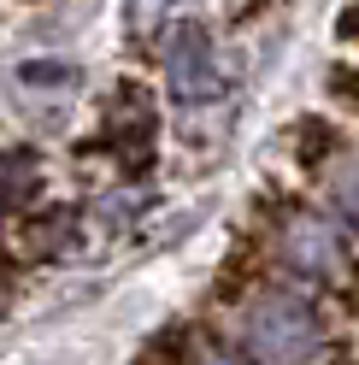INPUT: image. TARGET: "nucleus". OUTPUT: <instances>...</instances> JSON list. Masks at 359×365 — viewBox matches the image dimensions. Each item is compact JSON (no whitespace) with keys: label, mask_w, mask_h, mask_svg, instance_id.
<instances>
[{"label":"nucleus","mask_w":359,"mask_h":365,"mask_svg":"<svg viewBox=\"0 0 359 365\" xmlns=\"http://www.w3.org/2000/svg\"><path fill=\"white\" fill-rule=\"evenodd\" d=\"M254 236L265 242V265L271 277L283 283H301L335 307L359 312V247L353 236L335 224V212L324 200H306V195H265L259 200V218H254Z\"/></svg>","instance_id":"obj_1"},{"label":"nucleus","mask_w":359,"mask_h":365,"mask_svg":"<svg viewBox=\"0 0 359 365\" xmlns=\"http://www.w3.org/2000/svg\"><path fill=\"white\" fill-rule=\"evenodd\" d=\"M236 341L254 365H330L348 354L330 324V307L283 277H265L236 301Z\"/></svg>","instance_id":"obj_2"},{"label":"nucleus","mask_w":359,"mask_h":365,"mask_svg":"<svg viewBox=\"0 0 359 365\" xmlns=\"http://www.w3.org/2000/svg\"><path fill=\"white\" fill-rule=\"evenodd\" d=\"M165 71H171V95L183 106H207L224 95V71H218V48L207 24H177L171 48H165Z\"/></svg>","instance_id":"obj_3"},{"label":"nucleus","mask_w":359,"mask_h":365,"mask_svg":"<svg viewBox=\"0 0 359 365\" xmlns=\"http://www.w3.org/2000/svg\"><path fill=\"white\" fill-rule=\"evenodd\" d=\"M288 159L306 171V177H324L335 159H348V130L324 118V112H301L295 124H288Z\"/></svg>","instance_id":"obj_4"},{"label":"nucleus","mask_w":359,"mask_h":365,"mask_svg":"<svg viewBox=\"0 0 359 365\" xmlns=\"http://www.w3.org/2000/svg\"><path fill=\"white\" fill-rule=\"evenodd\" d=\"M324 207L335 212V224L359 242V153H348V159H335V165L324 171Z\"/></svg>","instance_id":"obj_5"},{"label":"nucleus","mask_w":359,"mask_h":365,"mask_svg":"<svg viewBox=\"0 0 359 365\" xmlns=\"http://www.w3.org/2000/svg\"><path fill=\"white\" fill-rule=\"evenodd\" d=\"M183 365H254L248 354H241L236 336H212V330H194L189 348H183Z\"/></svg>","instance_id":"obj_6"},{"label":"nucleus","mask_w":359,"mask_h":365,"mask_svg":"<svg viewBox=\"0 0 359 365\" xmlns=\"http://www.w3.org/2000/svg\"><path fill=\"white\" fill-rule=\"evenodd\" d=\"M324 95H330L335 106L359 112V65H353V59H330V71H324Z\"/></svg>","instance_id":"obj_7"},{"label":"nucleus","mask_w":359,"mask_h":365,"mask_svg":"<svg viewBox=\"0 0 359 365\" xmlns=\"http://www.w3.org/2000/svg\"><path fill=\"white\" fill-rule=\"evenodd\" d=\"M335 36H342V41H359V0H353L342 18H335Z\"/></svg>","instance_id":"obj_8"}]
</instances>
